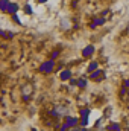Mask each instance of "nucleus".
<instances>
[{
    "mask_svg": "<svg viewBox=\"0 0 129 131\" xmlns=\"http://www.w3.org/2000/svg\"><path fill=\"white\" fill-rule=\"evenodd\" d=\"M53 67H55V63L50 60V61H46V63H43V64H41L40 72H41V73H50V72L53 70Z\"/></svg>",
    "mask_w": 129,
    "mask_h": 131,
    "instance_id": "f257e3e1",
    "label": "nucleus"
},
{
    "mask_svg": "<svg viewBox=\"0 0 129 131\" xmlns=\"http://www.w3.org/2000/svg\"><path fill=\"white\" fill-rule=\"evenodd\" d=\"M81 116H82L81 125H82V127H87V125H88V117H90V110H82V111H81Z\"/></svg>",
    "mask_w": 129,
    "mask_h": 131,
    "instance_id": "f03ea898",
    "label": "nucleus"
},
{
    "mask_svg": "<svg viewBox=\"0 0 129 131\" xmlns=\"http://www.w3.org/2000/svg\"><path fill=\"white\" fill-rule=\"evenodd\" d=\"M21 90H23V98H24V101H29L31 95L33 93V89L31 87V85H24Z\"/></svg>",
    "mask_w": 129,
    "mask_h": 131,
    "instance_id": "7ed1b4c3",
    "label": "nucleus"
},
{
    "mask_svg": "<svg viewBox=\"0 0 129 131\" xmlns=\"http://www.w3.org/2000/svg\"><path fill=\"white\" fill-rule=\"evenodd\" d=\"M18 9H20V6L17 5V3H14V2H11V5H9V8H8V14H11V15H15L17 12H18Z\"/></svg>",
    "mask_w": 129,
    "mask_h": 131,
    "instance_id": "20e7f679",
    "label": "nucleus"
},
{
    "mask_svg": "<svg viewBox=\"0 0 129 131\" xmlns=\"http://www.w3.org/2000/svg\"><path fill=\"white\" fill-rule=\"evenodd\" d=\"M93 53H94V47H93V46H87V47L82 50V55H84V57H91Z\"/></svg>",
    "mask_w": 129,
    "mask_h": 131,
    "instance_id": "39448f33",
    "label": "nucleus"
},
{
    "mask_svg": "<svg viewBox=\"0 0 129 131\" xmlns=\"http://www.w3.org/2000/svg\"><path fill=\"white\" fill-rule=\"evenodd\" d=\"M9 5H11V2H9V0H0V11L6 12V11H8V8H9Z\"/></svg>",
    "mask_w": 129,
    "mask_h": 131,
    "instance_id": "423d86ee",
    "label": "nucleus"
},
{
    "mask_svg": "<svg viewBox=\"0 0 129 131\" xmlns=\"http://www.w3.org/2000/svg\"><path fill=\"white\" fill-rule=\"evenodd\" d=\"M78 122H79V121H78V117H68V119H67V125H68V127H71V128H74Z\"/></svg>",
    "mask_w": 129,
    "mask_h": 131,
    "instance_id": "0eeeda50",
    "label": "nucleus"
},
{
    "mask_svg": "<svg viewBox=\"0 0 129 131\" xmlns=\"http://www.w3.org/2000/svg\"><path fill=\"white\" fill-rule=\"evenodd\" d=\"M103 23H105V18H96V20L91 23V26L96 28V26H100V25H103Z\"/></svg>",
    "mask_w": 129,
    "mask_h": 131,
    "instance_id": "6e6552de",
    "label": "nucleus"
},
{
    "mask_svg": "<svg viewBox=\"0 0 129 131\" xmlns=\"http://www.w3.org/2000/svg\"><path fill=\"white\" fill-rule=\"evenodd\" d=\"M70 76H71V72H68V70H64L62 73H61V79H70Z\"/></svg>",
    "mask_w": 129,
    "mask_h": 131,
    "instance_id": "1a4fd4ad",
    "label": "nucleus"
},
{
    "mask_svg": "<svg viewBox=\"0 0 129 131\" xmlns=\"http://www.w3.org/2000/svg\"><path fill=\"white\" fill-rule=\"evenodd\" d=\"M100 75H102V72H100V70H96V72H93V73H91V79H100Z\"/></svg>",
    "mask_w": 129,
    "mask_h": 131,
    "instance_id": "9d476101",
    "label": "nucleus"
},
{
    "mask_svg": "<svg viewBox=\"0 0 129 131\" xmlns=\"http://www.w3.org/2000/svg\"><path fill=\"white\" fill-rule=\"evenodd\" d=\"M108 130L109 131H120V127H119V124H111L108 127Z\"/></svg>",
    "mask_w": 129,
    "mask_h": 131,
    "instance_id": "9b49d317",
    "label": "nucleus"
},
{
    "mask_svg": "<svg viewBox=\"0 0 129 131\" xmlns=\"http://www.w3.org/2000/svg\"><path fill=\"white\" fill-rule=\"evenodd\" d=\"M96 70H97V63H91V64L88 66V72L93 73V72H96Z\"/></svg>",
    "mask_w": 129,
    "mask_h": 131,
    "instance_id": "f8f14e48",
    "label": "nucleus"
},
{
    "mask_svg": "<svg viewBox=\"0 0 129 131\" xmlns=\"http://www.w3.org/2000/svg\"><path fill=\"white\" fill-rule=\"evenodd\" d=\"M24 12H26L28 15L32 14V8H31V5H26V6H24Z\"/></svg>",
    "mask_w": 129,
    "mask_h": 131,
    "instance_id": "ddd939ff",
    "label": "nucleus"
},
{
    "mask_svg": "<svg viewBox=\"0 0 129 131\" xmlns=\"http://www.w3.org/2000/svg\"><path fill=\"white\" fill-rule=\"evenodd\" d=\"M78 85H79L81 89H84V87L87 85V81H85V79H79V81H78Z\"/></svg>",
    "mask_w": 129,
    "mask_h": 131,
    "instance_id": "4468645a",
    "label": "nucleus"
},
{
    "mask_svg": "<svg viewBox=\"0 0 129 131\" xmlns=\"http://www.w3.org/2000/svg\"><path fill=\"white\" fill-rule=\"evenodd\" d=\"M12 18H14V21H15V23H18V25H21V20L18 18V15H17V14H15V15H12Z\"/></svg>",
    "mask_w": 129,
    "mask_h": 131,
    "instance_id": "2eb2a0df",
    "label": "nucleus"
},
{
    "mask_svg": "<svg viewBox=\"0 0 129 131\" xmlns=\"http://www.w3.org/2000/svg\"><path fill=\"white\" fill-rule=\"evenodd\" d=\"M38 2H40V3H46L47 0H38Z\"/></svg>",
    "mask_w": 129,
    "mask_h": 131,
    "instance_id": "dca6fc26",
    "label": "nucleus"
}]
</instances>
